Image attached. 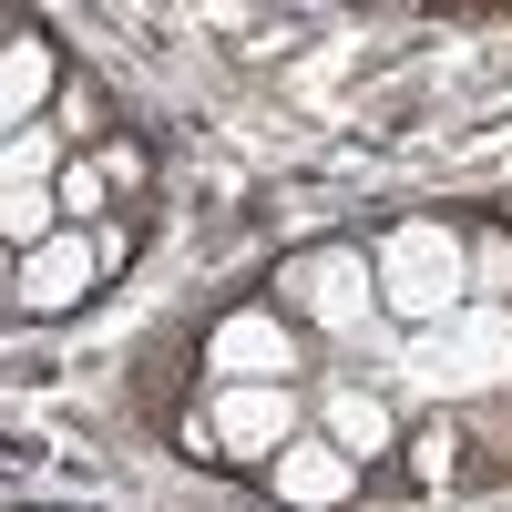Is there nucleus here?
Segmentation results:
<instances>
[{
  "label": "nucleus",
  "mask_w": 512,
  "mask_h": 512,
  "mask_svg": "<svg viewBox=\"0 0 512 512\" xmlns=\"http://www.w3.org/2000/svg\"><path fill=\"white\" fill-rule=\"evenodd\" d=\"M41 175H52V144H41V134H11V205H0V226H11V246L21 256H41V246H52V185H41Z\"/></svg>",
  "instance_id": "obj_4"
},
{
  "label": "nucleus",
  "mask_w": 512,
  "mask_h": 512,
  "mask_svg": "<svg viewBox=\"0 0 512 512\" xmlns=\"http://www.w3.org/2000/svg\"><path fill=\"white\" fill-rule=\"evenodd\" d=\"M287 359H297V349H287V328H277V318H256V308L216 328V369H236V390H277Z\"/></svg>",
  "instance_id": "obj_6"
},
{
  "label": "nucleus",
  "mask_w": 512,
  "mask_h": 512,
  "mask_svg": "<svg viewBox=\"0 0 512 512\" xmlns=\"http://www.w3.org/2000/svg\"><path fill=\"white\" fill-rule=\"evenodd\" d=\"M287 390H226V410H216V441L226 451H256V461H277L287 451Z\"/></svg>",
  "instance_id": "obj_7"
},
{
  "label": "nucleus",
  "mask_w": 512,
  "mask_h": 512,
  "mask_svg": "<svg viewBox=\"0 0 512 512\" xmlns=\"http://www.w3.org/2000/svg\"><path fill=\"white\" fill-rule=\"evenodd\" d=\"M93 267H103V246H93V236H52L41 256H21V308H41V318L72 308V297L93 287Z\"/></svg>",
  "instance_id": "obj_5"
},
{
  "label": "nucleus",
  "mask_w": 512,
  "mask_h": 512,
  "mask_svg": "<svg viewBox=\"0 0 512 512\" xmlns=\"http://www.w3.org/2000/svg\"><path fill=\"white\" fill-rule=\"evenodd\" d=\"M328 431H338V451H379V441H390V410H379L369 390H338L328 400Z\"/></svg>",
  "instance_id": "obj_10"
},
{
  "label": "nucleus",
  "mask_w": 512,
  "mask_h": 512,
  "mask_svg": "<svg viewBox=\"0 0 512 512\" xmlns=\"http://www.w3.org/2000/svg\"><path fill=\"white\" fill-rule=\"evenodd\" d=\"M410 379H420L431 400H461V390L512 379V308H461V318H441V328L410 349Z\"/></svg>",
  "instance_id": "obj_2"
},
{
  "label": "nucleus",
  "mask_w": 512,
  "mask_h": 512,
  "mask_svg": "<svg viewBox=\"0 0 512 512\" xmlns=\"http://www.w3.org/2000/svg\"><path fill=\"white\" fill-rule=\"evenodd\" d=\"M472 267V246H461L451 226H400L390 246H379V297H390L400 318H420V328H441V318H461V277Z\"/></svg>",
  "instance_id": "obj_1"
},
{
  "label": "nucleus",
  "mask_w": 512,
  "mask_h": 512,
  "mask_svg": "<svg viewBox=\"0 0 512 512\" xmlns=\"http://www.w3.org/2000/svg\"><path fill=\"white\" fill-rule=\"evenodd\" d=\"M277 492L287 502H338V492H349V451H338V441H287L277 451Z\"/></svg>",
  "instance_id": "obj_8"
},
{
  "label": "nucleus",
  "mask_w": 512,
  "mask_h": 512,
  "mask_svg": "<svg viewBox=\"0 0 512 512\" xmlns=\"http://www.w3.org/2000/svg\"><path fill=\"white\" fill-rule=\"evenodd\" d=\"M41 93H52V52L21 31V41H11V62H0V103L21 113V134H31V103H41Z\"/></svg>",
  "instance_id": "obj_9"
},
{
  "label": "nucleus",
  "mask_w": 512,
  "mask_h": 512,
  "mask_svg": "<svg viewBox=\"0 0 512 512\" xmlns=\"http://www.w3.org/2000/svg\"><path fill=\"white\" fill-rule=\"evenodd\" d=\"M369 277H379V267L318 246V256H297V267H287V297H297L308 318H328V328H359V318H369Z\"/></svg>",
  "instance_id": "obj_3"
}]
</instances>
